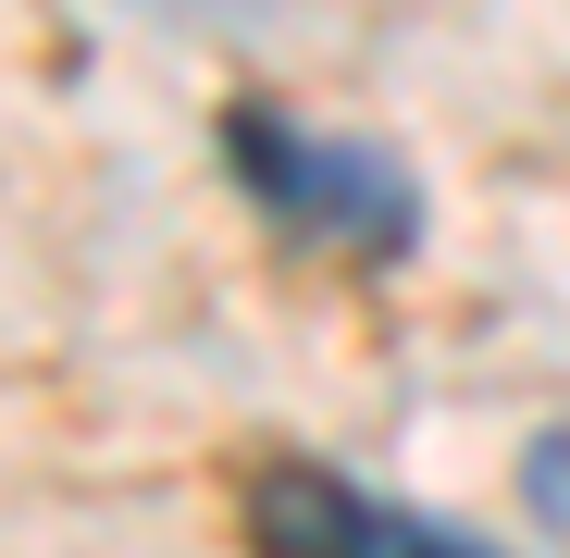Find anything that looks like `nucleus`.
<instances>
[{"mask_svg":"<svg viewBox=\"0 0 570 558\" xmlns=\"http://www.w3.org/2000/svg\"><path fill=\"white\" fill-rule=\"evenodd\" d=\"M224 174L248 186V212L273 236H298L323 261H410L422 248V174L385 137L311 125L285 100H224Z\"/></svg>","mask_w":570,"mask_h":558,"instance_id":"f257e3e1","label":"nucleus"},{"mask_svg":"<svg viewBox=\"0 0 570 558\" xmlns=\"http://www.w3.org/2000/svg\"><path fill=\"white\" fill-rule=\"evenodd\" d=\"M236 533H248V558H509L471 521L410 509L385 484L335 472V459H261L236 484Z\"/></svg>","mask_w":570,"mask_h":558,"instance_id":"f03ea898","label":"nucleus"},{"mask_svg":"<svg viewBox=\"0 0 570 558\" xmlns=\"http://www.w3.org/2000/svg\"><path fill=\"white\" fill-rule=\"evenodd\" d=\"M149 26H174V38H273L298 0H137Z\"/></svg>","mask_w":570,"mask_h":558,"instance_id":"7ed1b4c3","label":"nucleus"},{"mask_svg":"<svg viewBox=\"0 0 570 558\" xmlns=\"http://www.w3.org/2000/svg\"><path fill=\"white\" fill-rule=\"evenodd\" d=\"M521 497H533L546 533H570V422H546V434L521 447Z\"/></svg>","mask_w":570,"mask_h":558,"instance_id":"20e7f679","label":"nucleus"}]
</instances>
